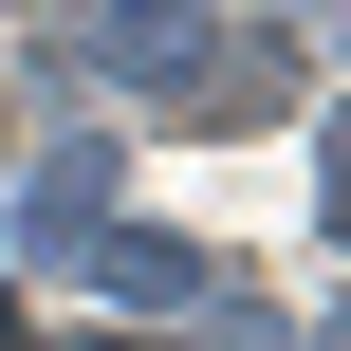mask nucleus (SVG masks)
<instances>
[{
	"instance_id": "obj_1",
	"label": "nucleus",
	"mask_w": 351,
	"mask_h": 351,
	"mask_svg": "<svg viewBox=\"0 0 351 351\" xmlns=\"http://www.w3.org/2000/svg\"><path fill=\"white\" fill-rule=\"evenodd\" d=\"M315 222H333V241H351V111H333V130H315Z\"/></svg>"
}]
</instances>
